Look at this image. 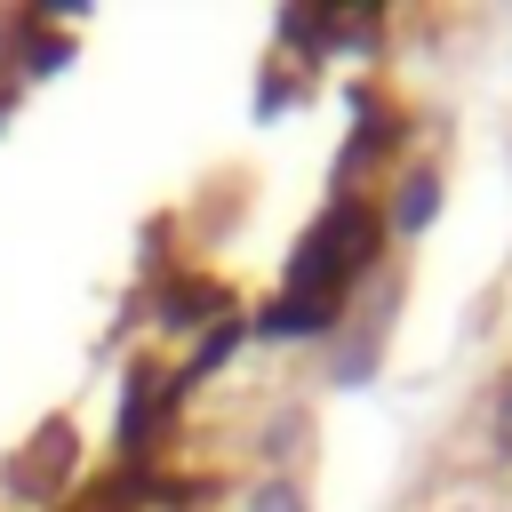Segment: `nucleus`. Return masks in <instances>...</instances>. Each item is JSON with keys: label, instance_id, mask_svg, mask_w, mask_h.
Here are the masks:
<instances>
[{"label": "nucleus", "instance_id": "f257e3e1", "mask_svg": "<svg viewBox=\"0 0 512 512\" xmlns=\"http://www.w3.org/2000/svg\"><path fill=\"white\" fill-rule=\"evenodd\" d=\"M392 304H400V280H392V272L376 280V296H368V312H360V296L344 304V320H336L344 336L328 344V384H336V392H352V384H368V376L384 368V336H392Z\"/></svg>", "mask_w": 512, "mask_h": 512}, {"label": "nucleus", "instance_id": "f03ea898", "mask_svg": "<svg viewBox=\"0 0 512 512\" xmlns=\"http://www.w3.org/2000/svg\"><path fill=\"white\" fill-rule=\"evenodd\" d=\"M440 168L432 160H408L400 176H392V208H384V224H392V240H416V232H432L440 224Z\"/></svg>", "mask_w": 512, "mask_h": 512}, {"label": "nucleus", "instance_id": "7ed1b4c3", "mask_svg": "<svg viewBox=\"0 0 512 512\" xmlns=\"http://www.w3.org/2000/svg\"><path fill=\"white\" fill-rule=\"evenodd\" d=\"M304 448H312V408L304 400H280L264 416V432H256V464L264 472H288V464H304Z\"/></svg>", "mask_w": 512, "mask_h": 512}, {"label": "nucleus", "instance_id": "20e7f679", "mask_svg": "<svg viewBox=\"0 0 512 512\" xmlns=\"http://www.w3.org/2000/svg\"><path fill=\"white\" fill-rule=\"evenodd\" d=\"M232 512H312V488H304L296 472H256Z\"/></svg>", "mask_w": 512, "mask_h": 512}, {"label": "nucleus", "instance_id": "39448f33", "mask_svg": "<svg viewBox=\"0 0 512 512\" xmlns=\"http://www.w3.org/2000/svg\"><path fill=\"white\" fill-rule=\"evenodd\" d=\"M488 440H496V456H512V376H504L496 400H488Z\"/></svg>", "mask_w": 512, "mask_h": 512}, {"label": "nucleus", "instance_id": "423d86ee", "mask_svg": "<svg viewBox=\"0 0 512 512\" xmlns=\"http://www.w3.org/2000/svg\"><path fill=\"white\" fill-rule=\"evenodd\" d=\"M456 512H488V504H456Z\"/></svg>", "mask_w": 512, "mask_h": 512}]
</instances>
